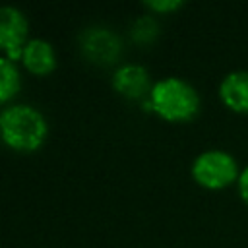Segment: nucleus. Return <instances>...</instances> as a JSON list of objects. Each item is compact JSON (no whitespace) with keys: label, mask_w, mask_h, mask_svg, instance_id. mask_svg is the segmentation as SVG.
<instances>
[{"label":"nucleus","mask_w":248,"mask_h":248,"mask_svg":"<svg viewBox=\"0 0 248 248\" xmlns=\"http://www.w3.org/2000/svg\"><path fill=\"white\" fill-rule=\"evenodd\" d=\"M0 132L6 145L17 151H35L43 145L48 126L43 112L31 105H8L0 112Z\"/></svg>","instance_id":"nucleus-1"},{"label":"nucleus","mask_w":248,"mask_h":248,"mask_svg":"<svg viewBox=\"0 0 248 248\" xmlns=\"http://www.w3.org/2000/svg\"><path fill=\"white\" fill-rule=\"evenodd\" d=\"M149 107L169 122L192 120L200 110V95L192 83L178 76H167L153 83Z\"/></svg>","instance_id":"nucleus-2"},{"label":"nucleus","mask_w":248,"mask_h":248,"mask_svg":"<svg viewBox=\"0 0 248 248\" xmlns=\"http://www.w3.org/2000/svg\"><path fill=\"white\" fill-rule=\"evenodd\" d=\"M238 165L236 159L225 149H205L196 155L192 163L194 180L209 190H219L238 180Z\"/></svg>","instance_id":"nucleus-3"},{"label":"nucleus","mask_w":248,"mask_h":248,"mask_svg":"<svg viewBox=\"0 0 248 248\" xmlns=\"http://www.w3.org/2000/svg\"><path fill=\"white\" fill-rule=\"evenodd\" d=\"M29 43V21L16 6L0 8V48L6 58L21 60L23 48Z\"/></svg>","instance_id":"nucleus-4"},{"label":"nucleus","mask_w":248,"mask_h":248,"mask_svg":"<svg viewBox=\"0 0 248 248\" xmlns=\"http://www.w3.org/2000/svg\"><path fill=\"white\" fill-rule=\"evenodd\" d=\"M81 52L97 64H112L120 54V39L108 27H89L79 35Z\"/></svg>","instance_id":"nucleus-5"},{"label":"nucleus","mask_w":248,"mask_h":248,"mask_svg":"<svg viewBox=\"0 0 248 248\" xmlns=\"http://www.w3.org/2000/svg\"><path fill=\"white\" fill-rule=\"evenodd\" d=\"M112 87L128 99H141L143 95L149 97L153 83L141 64H122L112 74Z\"/></svg>","instance_id":"nucleus-6"},{"label":"nucleus","mask_w":248,"mask_h":248,"mask_svg":"<svg viewBox=\"0 0 248 248\" xmlns=\"http://www.w3.org/2000/svg\"><path fill=\"white\" fill-rule=\"evenodd\" d=\"M21 62H23V66H25L31 74H37V76L50 74V72L54 70V66H56V52H54V46H52L46 39L33 37V39H29V43H27L25 48H23Z\"/></svg>","instance_id":"nucleus-7"},{"label":"nucleus","mask_w":248,"mask_h":248,"mask_svg":"<svg viewBox=\"0 0 248 248\" xmlns=\"http://www.w3.org/2000/svg\"><path fill=\"white\" fill-rule=\"evenodd\" d=\"M219 97L229 108L248 112V70L229 72L219 83Z\"/></svg>","instance_id":"nucleus-8"},{"label":"nucleus","mask_w":248,"mask_h":248,"mask_svg":"<svg viewBox=\"0 0 248 248\" xmlns=\"http://www.w3.org/2000/svg\"><path fill=\"white\" fill-rule=\"evenodd\" d=\"M21 87V76L17 64L6 56L0 58V101L8 103Z\"/></svg>","instance_id":"nucleus-9"},{"label":"nucleus","mask_w":248,"mask_h":248,"mask_svg":"<svg viewBox=\"0 0 248 248\" xmlns=\"http://www.w3.org/2000/svg\"><path fill=\"white\" fill-rule=\"evenodd\" d=\"M157 29H159V25H157L155 17L153 16H143V17H138L134 21V25H132V37L138 43H149L157 35Z\"/></svg>","instance_id":"nucleus-10"},{"label":"nucleus","mask_w":248,"mask_h":248,"mask_svg":"<svg viewBox=\"0 0 248 248\" xmlns=\"http://www.w3.org/2000/svg\"><path fill=\"white\" fill-rule=\"evenodd\" d=\"M145 6L149 10H153L155 14H165V12H172V10H178L182 6L180 0H147Z\"/></svg>","instance_id":"nucleus-11"},{"label":"nucleus","mask_w":248,"mask_h":248,"mask_svg":"<svg viewBox=\"0 0 248 248\" xmlns=\"http://www.w3.org/2000/svg\"><path fill=\"white\" fill-rule=\"evenodd\" d=\"M238 194H240V198L248 203V165L240 170V174H238Z\"/></svg>","instance_id":"nucleus-12"}]
</instances>
